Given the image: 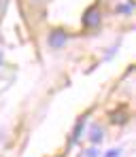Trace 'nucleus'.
Masks as SVG:
<instances>
[{"instance_id":"1","label":"nucleus","mask_w":136,"mask_h":157,"mask_svg":"<svg viewBox=\"0 0 136 157\" xmlns=\"http://www.w3.org/2000/svg\"><path fill=\"white\" fill-rule=\"evenodd\" d=\"M66 40H68V36H66L64 30H53V32H49V38H47L49 47H53V49H62V47L66 45Z\"/></svg>"},{"instance_id":"2","label":"nucleus","mask_w":136,"mask_h":157,"mask_svg":"<svg viewBox=\"0 0 136 157\" xmlns=\"http://www.w3.org/2000/svg\"><path fill=\"white\" fill-rule=\"evenodd\" d=\"M100 24V11L96 9V6H89L87 9V13L83 15V26L85 28H94Z\"/></svg>"},{"instance_id":"3","label":"nucleus","mask_w":136,"mask_h":157,"mask_svg":"<svg viewBox=\"0 0 136 157\" xmlns=\"http://www.w3.org/2000/svg\"><path fill=\"white\" fill-rule=\"evenodd\" d=\"M83 123H85V119H79V123H77V128H75V134H72V142L81 136V128H83Z\"/></svg>"},{"instance_id":"4","label":"nucleus","mask_w":136,"mask_h":157,"mask_svg":"<svg viewBox=\"0 0 136 157\" xmlns=\"http://www.w3.org/2000/svg\"><path fill=\"white\" fill-rule=\"evenodd\" d=\"M91 140H94V142L102 140V130H100V128H94V130H91Z\"/></svg>"}]
</instances>
